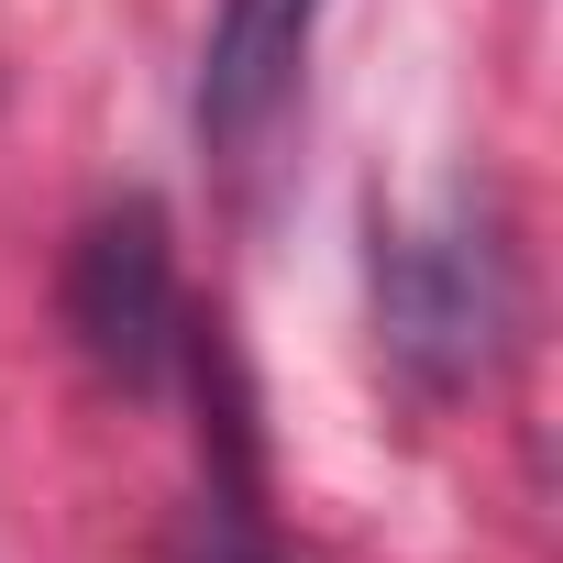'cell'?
I'll list each match as a JSON object with an SVG mask.
<instances>
[{"label": "cell", "instance_id": "cell-1", "mask_svg": "<svg viewBox=\"0 0 563 563\" xmlns=\"http://www.w3.org/2000/svg\"><path fill=\"white\" fill-rule=\"evenodd\" d=\"M67 332L100 376L122 387H166L199 343V310L177 288V243H166V210L155 199H122L78 232L67 254Z\"/></svg>", "mask_w": 563, "mask_h": 563}, {"label": "cell", "instance_id": "cell-2", "mask_svg": "<svg viewBox=\"0 0 563 563\" xmlns=\"http://www.w3.org/2000/svg\"><path fill=\"white\" fill-rule=\"evenodd\" d=\"M310 34H321V0H221L199 34V155L232 199L276 166V144L299 122Z\"/></svg>", "mask_w": 563, "mask_h": 563}]
</instances>
